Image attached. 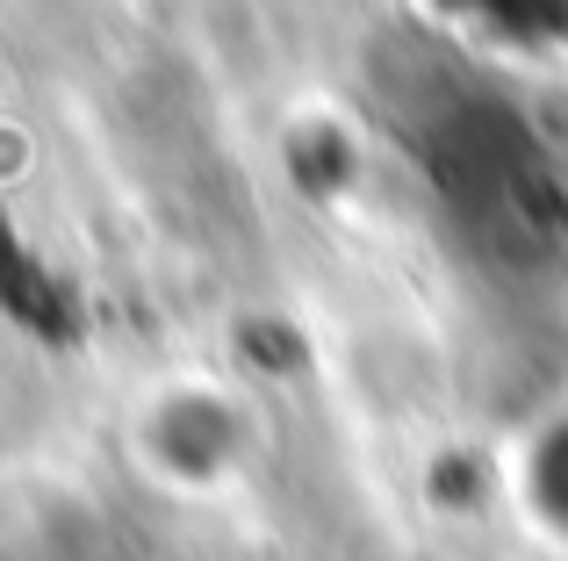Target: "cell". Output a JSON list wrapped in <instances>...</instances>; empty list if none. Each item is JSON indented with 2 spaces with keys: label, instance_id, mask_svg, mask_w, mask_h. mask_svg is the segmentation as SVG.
Returning a JSON list of instances; mask_svg holds the SVG:
<instances>
[{
  "label": "cell",
  "instance_id": "cell-1",
  "mask_svg": "<svg viewBox=\"0 0 568 561\" xmlns=\"http://www.w3.org/2000/svg\"><path fill=\"white\" fill-rule=\"evenodd\" d=\"M518 504H526L547 533L568 540V410L526 439V461H518Z\"/></svg>",
  "mask_w": 568,
  "mask_h": 561
}]
</instances>
